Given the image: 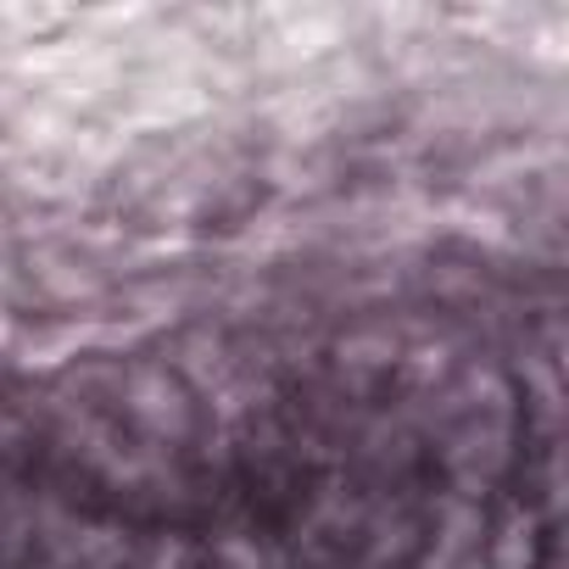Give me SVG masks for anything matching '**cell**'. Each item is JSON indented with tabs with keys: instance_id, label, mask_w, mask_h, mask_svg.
<instances>
[{
	"instance_id": "1",
	"label": "cell",
	"mask_w": 569,
	"mask_h": 569,
	"mask_svg": "<svg viewBox=\"0 0 569 569\" xmlns=\"http://www.w3.org/2000/svg\"><path fill=\"white\" fill-rule=\"evenodd\" d=\"M530 530H536V525H530L525 513H513L508 530H502V541H497V558H491L486 569H530V552H536Z\"/></svg>"
},
{
	"instance_id": "2",
	"label": "cell",
	"mask_w": 569,
	"mask_h": 569,
	"mask_svg": "<svg viewBox=\"0 0 569 569\" xmlns=\"http://www.w3.org/2000/svg\"><path fill=\"white\" fill-rule=\"evenodd\" d=\"M458 569H486V563H480V558H463V563H458Z\"/></svg>"
}]
</instances>
